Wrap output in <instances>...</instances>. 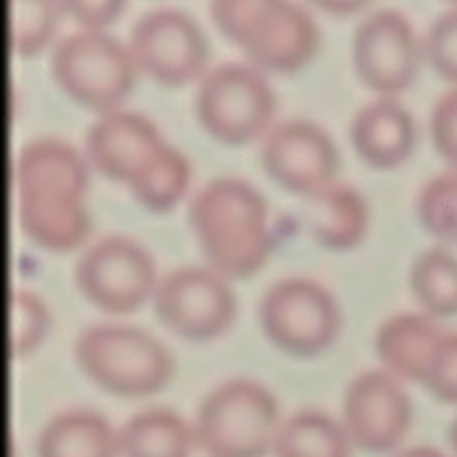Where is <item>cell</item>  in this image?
Segmentation results:
<instances>
[{
	"label": "cell",
	"mask_w": 457,
	"mask_h": 457,
	"mask_svg": "<svg viewBox=\"0 0 457 457\" xmlns=\"http://www.w3.org/2000/svg\"><path fill=\"white\" fill-rule=\"evenodd\" d=\"M351 142L372 166H396L415 142V118L394 96H378L356 107L351 118Z\"/></svg>",
	"instance_id": "obj_16"
},
{
	"label": "cell",
	"mask_w": 457,
	"mask_h": 457,
	"mask_svg": "<svg viewBox=\"0 0 457 457\" xmlns=\"http://www.w3.org/2000/svg\"><path fill=\"white\" fill-rule=\"evenodd\" d=\"M415 214L431 236L457 241V169L439 171L420 185Z\"/></svg>",
	"instance_id": "obj_24"
},
{
	"label": "cell",
	"mask_w": 457,
	"mask_h": 457,
	"mask_svg": "<svg viewBox=\"0 0 457 457\" xmlns=\"http://www.w3.org/2000/svg\"><path fill=\"white\" fill-rule=\"evenodd\" d=\"M11 182L16 220L37 246L64 252L88 233L83 193L88 185L86 158L59 137H35L13 155Z\"/></svg>",
	"instance_id": "obj_1"
},
{
	"label": "cell",
	"mask_w": 457,
	"mask_h": 457,
	"mask_svg": "<svg viewBox=\"0 0 457 457\" xmlns=\"http://www.w3.org/2000/svg\"><path fill=\"white\" fill-rule=\"evenodd\" d=\"M163 139L155 126L134 110H110L88 123L83 134L86 161L104 177L129 182Z\"/></svg>",
	"instance_id": "obj_15"
},
{
	"label": "cell",
	"mask_w": 457,
	"mask_h": 457,
	"mask_svg": "<svg viewBox=\"0 0 457 457\" xmlns=\"http://www.w3.org/2000/svg\"><path fill=\"white\" fill-rule=\"evenodd\" d=\"M257 319L265 337L295 356L324 351L340 321L332 295L305 276H284L273 281L260 297Z\"/></svg>",
	"instance_id": "obj_8"
},
{
	"label": "cell",
	"mask_w": 457,
	"mask_h": 457,
	"mask_svg": "<svg viewBox=\"0 0 457 457\" xmlns=\"http://www.w3.org/2000/svg\"><path fill=\"white\" fill-rule=\"evenodd\" d=\"M423 56L450 83H457V3L434 16L423 37Z\"/></svg>",
	"instance_id": "obj_27"
},
{
	"label": "cell",
	"mask_w": 457,
	"mask_h": 457,
	"mask_svg": "<svg viewBox=\"0 0 457 457\" xmlns=\"http://www.w3.org/2000/svg\"><path fill=\"white\" fill-rule=\"evenodd\" d=\"M410 289L431 316L457 313V257L445 246H428L410 265Z\"/></svg>",
	"instance_id": "obj_22"
},
{
	"label": "cell",
	"mask_w": 457,
	"mask_h": 457,
	"mask_svg": "<svg viewBox=\"0 0 457 457\" xmlns=\"http://www.w3.org/2000/svg\"><path fill=\"white\" fill-rule=\"evenodd\" d=\"M51 75L56 86L88 110H118L134 86V56L104 29H72L51 48Z\"/></svg>",
	"instance_id": "obj_6"
},
{
	"label": "cell",
	"mask_w": 457,
	"mask_h": 457,
	"mask_svg": "<svg viewBox=\"0 0 457 457\" xmlns=\"http://www.w3.org/2000/svg\"><path fill=\"white\" fill-rule=\"evenodd\" d=\"M214 24L249 56L257 70L303 67L319 46L311 13L292 0H212Z\"/></svg>",
	"instance_id": "obj_3"
},
{
	"label": "cell",
	"mask_w": 457,
	"mask_h": 457,
	"mask_svg": "<svg viewBox=\"0 0 457 457\" xmlns=\"http://www.w3.org/2000/svg\"><path fill=\"white\" fill-rule=\"evenodd\" d=\"M420 51L423 43L399 8H375L364 13L353 27V70L361 83L380 96H391L410 86L420 62Z\"/></svg>",
	"instance_id": "obj_12"
},
{
	"label": "cell",
	"mask_w": 457,
	"mask_h": 457,
	"mask_svg": "<svg viewBox=\"0 0 457 457\" xmlns=\"http://www.w3.org/2000/svg\"><path fill=\"white\" fill-rule=\"evenodd\" d=\"M62 5L51 0H11L8 3V40L16 54H35L48 43Z\"/></svg>",
	"instance_id": "obj_25"
},
{
	"label": "cell",
	"mask_w": 457,
	"mask_h": 457,
	"mask_svg": "<svg viewBox=\"0 0 457 457\" xmlns=\"http://www.w3.org/2000/svg\"><path fill=\"white\" fill-rule=\"evenodd\" d=\"M150 303L158 321L187 340L220 335L236 313L230 287L217 270L204 265L166 270L155 281Z\"/></svg>",
	"instance_id": "obj_10"
},
{
	"label": "cell",
	"mask_w": 457,
	"mask_h": 457,
	"mask_svg": "<svg viewBox=\"0 0 457 457\" xmlns=\"http://www.w3.org/2000/svg\"><path fill=\"white\" fill-rule=\"evenodd\" d=\"M262 193L241 177H214L187 201V225L217 273L241 278L257 270L270 249Z\"/></svg>",
	"instance_id": "obj_2"
},
{
	"label": "cell",
	"mask_w": 457,
	"mask_h": 457,
	"mask_svg": "<svg viewBox=\"0 0 457 457\" xmlns=\"http://www.w3.org/2000/svg\"><path fill=\"white\" fill-rule=\"evenodd\" d=\"M270 450L273 457H348L351 439L327 412L305 407L276 426Z\"/></svg>",
	"instance_id": "obj_21"
},
{
	"label": "cell",
	"mask_w": 457,
	"mask_h": 457,
	"mask_svg": "<svg viewBox=\"0 0 457 457\" xmlns=\"http://www.w3.org/2000/svg\"><path fill=\"white\" fill-rule=\"evenodd\" d=\"M394 457H447L442 450L436 447H428V445H412V447H404L399 450Z\"/></svg>",
	"instance_id": "obj_31"
},
{
	"label": "cell",
	"mask_w": 457,
	"mask_h": 457,
	"mask_svg": "<svg viewBox=\"0 0 457 457\" xmlns=\"http://www.w3.org/2000/svg\"><path fill=\"white\" fill-rule=\"evenodd\" d=\"M32 453L35 457H112L118 453V434L104 415L72 407L37 428Z\"/></svg>",
	"instance_id": "obj_17"
},
{
	"label": "cell",
	"mask_w": 457,
	"mask_h": 457,
	"mask_svg": "<svg viewBox=\"0 0 457 457\" xmlns=\"http://www.w3.org/2000/svg\"><path fill=\"white\" fill-rule=\"evenodd\" d=\"M412 418L410 396L388 370L359 372L343 394V428L367 453L394 450Z\"/></svg>",
	"instance_id": "obj_14"
},
{
	"label": "cell",
	"mask_w": 457,
	"mask_h": 457,
	"mask_svg": "<svg viewBox=\"0 0 457 457\" xmlns=\"http://www.w3.org/2000/svg\"><path fill=\"white\" fill-rule=\"evenodd\" d=\"M198 123L228 145H241L265 134L273 115V91L262 72L246 62H220L209 67L193 96Z\"/></svg>",
	"instance_id": "obj_7"
},
{
	"label": "cell",
	"mask_w": 457,
	"mask_h": 457,
	"mask_svg": "<svg viewBox=\"0 0 457 457\" xmlns=\"http://www.w3.org/2000/svg\"><path fill=\"white\" fill-rule=\"evenodd\" d=\"M123 5L118 0H96V3H86V0H78V3H62V11L70 13L75 21L83 24V29H99L104 21H110Z\"/></svg>",
	"instance_id": "obj_30"
},
{
	"label": "cell",
	"mask_w": 457,
	"mask_h": 457,
	"mask_svg": "<svg viewBox=\"0 0 457 457\" xmlns=\"http://www.w3.org/2000/svg\"><path fill=\"white\" fill-rule=\"evenodd\" d=\"M118 434L123 457H187L193 431L169 407H145L129 415Z\"/></svg>",
	"instance_id": "obj_20"
},
{
	"label": "cell",
	"mask_w": 457,
	"mask_h": 457,
	"mask_svg": "<svg viewBox=\"0 0 457 457\" xmlns=\"http://www.w3.org/2000/svg\"><path fill=\"white\" fill-rule=\"evenodd\" d=\"M260 163L281 187L308 198L332 182L337 153L329 134L308 118H284L265 129Z\"/></svg>",
	"instance_id": "obj_13"
},
{
	"label": "cell",
	"mask_w": 457,
	"mask_h": 457,
	"mask_svg": "<svg viewBox=\"0 0 457 457\" xmlns=\"http://www.w3.org/2000/svg\"><path fill=\"white\" fill-rule=\"evenodd\" d=\"M80 372L99 388L118 396H145L158 391L171 375L169 351L145 329L99 321L83 327L72 340Z\"/></svg>",
	"instance_id": "obj_4"
},
{
	"label": "cell",
	"mask_w": 457,
	"mask_h": 457,
	"mask_svg": "<svg viewBox=\"0 0 457 457\" xmlns=\"http://www.w3.org/2000/svg\"><path fill=\"white\" fill-rule=\"evenodd\" d=\"M187 177H190V169H187L185 155L177 147L161 142L155 153L150 155V161L126 185L134 193V198L142 201L147 209L163 212L185 193Z\"/></svg>",
	"instance_id": "obj_23"
},
{
	"label": "cell",
	"mask_w": 457,
	"mask_h": 457,
	"mask_svg": "<svg viewBox=\"0 0 457 457\" xmlns=\"http://www.w3.org/2000/svg\"><path fill=\"white\" fill-rule=\"evenodd\" d=\"M447 439H450L453 450H455V453H457V415H455V420L450 423V428H447Z\"/></svg>",
	"instance_id": "obj_32"
},
{
	"label": "cell",
	"mask_w": 457,
	"mask_h": 457,
	"mask_svg": "<svg viewBox=\"0 0 457 457\" xmlns=\"http://www.w3.org/2000/svg\"><path fill=\"white\" fill-rule=\"evenodd\" d=\"M442 335L445 332L431 316L399 311L380 321L375 332V351L391 375H399L404 380H420L431 351Z\"/></svg>",
	"instance_id": "obj_18"
},
{
	"label": "cell",
	"mask_w": 457,
	"mask_h": 457,
	"mask_svg": "<svg viewBox=\"0 0 457 457\" xmlns=\"http://www.w3.org/2000/svg\"><path fill=\"white\" fill-rule=\"evenodd\" d=\"M129 51L137 67L166 86H179L198 75L209 54L198 21L174 5L142 11L131 24Z\"/></svg>",
	"instance_id": "obj_11"
},
{
	"label": "cell",
	"mask_w": 457,
	"mask_h": 457,
	"mask_svg": "<svg viewBox=\"0 0 457 457\" xmlns=\"http://www.w3.org/2000/svg\"><path fill=\"white\" fill-rule=\"evenodd\" d=\"M273 434L276 399L257 380H222L198 402L193 439L206 457H262Z\"/></svg>",
	"instance_id": "obj_5"
},
{
	"label": "cell",
	"mask_w": 457,
	"mask_h": 457,
	"mask_svg": "<svg viewBox=\"0 0 457 457\" xmlns=\"http://www.w3.org/2000/svg\"><path fill=\"white\" fill-rule=\"evenodd\" d=\"M420 383L442 402L457 404V332H445L431 351Z\"/></svg>",
	"instance_id": "obj_28"
},
{
	"label": "cell",
	"mask_w": 457,
	"mask_h": 457,
	"mask_svg": "<svg viewBox=\"0 0 457 457\" xmlns=\"http://www.w3.org/2000/svg\"><path fill=\"white\" fill-rule=\"evenodd\" d=\"M48 311L29 289H13L8 295V351L11 356L27 353L46 332Z\"/></svg>",
	"instance_id": "obj_26"
},
{
	"label": "cell",
	"mask_w": 457,
	"mask_h": 457,
	"mask_svg": "<svg viewBox=\"0 0 457 457\" xmlns=\"http://www.w3.org/2000/svg\"><path fill=\"white\" fill-rule=\"evenodd\" d=\"M72 278L78 292L107 313L134 311L142 300L153 297L158 281L153 257L120 233L91 241L78 254Z\"/></svg>",
	"instance_id": "obj_9"
},
{
	"label": "cell",
	"mask_w": 457,
	"mask_h": 457,
	"mask_svg": "<svg viewBox=\"0 0 457 457\" xmlns=\"http://www.w3.org/2000/svg\"><path fill=\"white\" fill-rule=\"evenodd\" d=\"M305 225L316 244L348 249L364 236L367 204L351 185L329 182L305 198Z\"/></svg>",
	"instance_id": "obj_19"
},
{
	"label": "cell",
	"mask_w": 457,
	"mask_h": 457,
	"mask_svg": "<svg viewBox=\"0 0 457 457\" xmlns=\"http://www.w3.org/2000/svg\"><path fill=\"white\" fill-rule=\"evenodd\" d=\"M431 145L457 169V86L447 88L431 107Z\"/></svg>",
	"instance_id": "obj_29"
}]
</instances>
